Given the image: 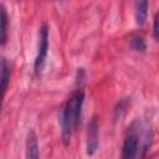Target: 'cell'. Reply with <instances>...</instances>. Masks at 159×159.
Instances as JSON below:
<instances>
[{"label":"cell","instance_id":"cell-8","mask_svg":"<svg viewBox=\"0 0 159 159\" xmlns=\"http://www.w3.org/2000/svg\"><path fill=\"white\" fill-rule=\"evenodd\" d=\"M148 1L142 0V1H135V22L138 26H143L147 21V15H148Z\"/></svg>","mask_w":159,"mask_h":159},{"label":"cell","instance_id":"cell-1","mask_svg":"<svg viewBox=\"0 0 159 159\" xmlns=\"http://www.w3.org/2000/svg\"><path fill=\"white\" fill-rule=\"evenodd\" d=\"M152 142V128H147L142 132V123L135 119L127 128L123 148L122 159H143Z\"/></svg>","mask_w":159,"mask_h":159},{"label":"cell","instance_id":"cell-10","mask_svg":"<svg viewBox=\"0 0 159 159\" xmlns=\"http://www.w3.org/2000/svg\"><path fill=\"white\" fill-rule=\"evenodd\" d=\"M158 21H159V12L155 14L154 16V25H153V37L155 41H158Z\"/></svg>","mask_w":159,"mask_h":159},{"label":"cell","instance_id":"cell-9","mask_svg":"<svg viewBox=\"0 0 159 159\" xmlns=\"http://www.w3.org/2000/svg\"><path fill=\"white\" fill-rule=\"evenodd\" d=\"M128 43H129V47L135 52H144L147 50V43L142 35H138V34L132 35L129 37Z\"/></svg>","mask_w":159,"mask_h":159},{"label":"cell","instance_id":"cell-6","mask_svg":"<svg viewBox=\"0 0 159 159\" xmlns=\"http://www.w3.org/2000/svg\"><path fill=\"white\" fill-rule=\"evenodd\" d=\"M25 159H39V142L35 130L30 129L26 138V153Z\"/></svg>","mask_w":159,"mask_h":159},{"label":"cell","instance_id":"cell-4","mask_svg":"<svg viewBox=\"0 0 159 159\" xmlns=\"http://www.w3.org/2000/svg\"><path fill=\"white\" fill-rule=\"evenodd\" d=\"M98 119L97 117H92V119L88 123V130H87V144H86V152L88 155H93L98 149L99 143V133H98Z\"/></svg>","mask_w":159,"mask_h":159},{"label":"cell","instance_id":"cell-7","mask_svg":"<svg viewBox=\"0 0 159 159\" xmlns=\"http://www.w3.org/2000/svg\"><path fill=\"white\" fill-rule=\"evenodd\" d=\"M7 25L9 17L5 5L0 4V46L5 45L7 41Z\"/></svg>","mask_w":159,"mask_h":159},{"label":"cell","instance_id":"cell-3","mask_svg":"<svg viewBox=\"0 0 159 159\" xmlns=\"http://www.w3.org/2000/svg\"><path fill=\"white\" fill-rule=\"evenodd\" d=\"M47 53H48V26L47 24H42L39 31L37 53H36L35 62H34V71L36 76L41 75L46 58H47Z\"/></svg>","mask_w":159,"mask_h":159},{"label":"cell","instance_id":"cell-5","mask_svg":"<svg viewBox=\"0 0 159 159\" xmlns=\"http://www.w3.org/2000/svg\"><path fill=\"white\" fill-rule=\"evenodd\" d=\"M10 77H11V66L5 57H1L0 58V112L2 108L4 97L6 94L10 83Z\"/></svg>","mask_w":159,"mask_h":159},{"label":"cell","instance_id":"cell-2","mask_svg":"<svg viewBox=\"0 0 159 159\" xmlns=\"http://www.w3.org/2000/svg\"><path fill=\"white\" fill-rule=\"evenodd\" d=\"M83 102H84V91L78 88L70 96V98L61 109V116H60L61 134H62V140L66 145L70 143L73 130L78 128L82 116Z\"/></svg>","mask_w":159,"mask_h":159}]
</instances>
